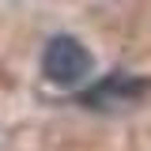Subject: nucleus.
Listing matches in <instances>:
<instances>
[{
  "mask_svg": "<svg viewBox=\"0 0 151 151\" xmlns=\"http://www.w3.org/2000/svg\"><path fill=\"white\" fill-rule=\"evenodd\" d=\"M42 76L57 87H76L91 76V53L83 49V42L72 34L49 38L45 53H42Z\"/></svg>",
  "mask_w": 151,
  "mask_h": 151,
  "instance_id": "nucleus-1",
  "label": "nucleus"
},
{
  "mask_svg": "<svg viewBox=\"0 0 151 151\" xmlns=\"http://www.w3.org/2000/svg\"><path fill=\"white\" fill-rule=\"evenodd\" d=\"M144 94H151L147 79H140L132 72H110L106 79H98L91 91L83 94V106L87 110H121V106L140 102Z\"/></svg>",
  "mask_w": 151,
  "mask_h": 151,
  "instance_id": "nucleus-2",
  "label": "nucleus"
}]
</instances>
